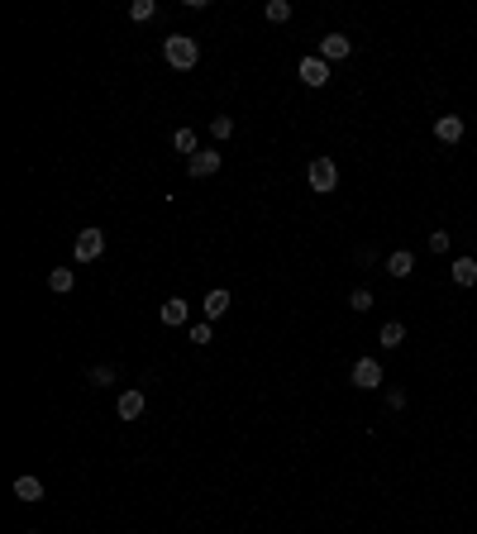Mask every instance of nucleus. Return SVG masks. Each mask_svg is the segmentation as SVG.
<instances>
[{
  "label": "nucleus",
  "instance_id": "obj_13",
  "mask_svg": "<svg viewBox=\"0 0 477 534\" xmlns=\"http://www.w3.org/2000/svg\"><path fill=\"white\" fill-rule=\"evenodd\" d=\"M15 496L19 501H43V482L38 477H15Z\"/></svg>",
  "mask_w": 477,
  "mask_h": 534
},
{
  "label": "nucleus",
  "instance_id": "obj_9",
  "mask_svg": "<svg viewBox=\"0 0 477 534\" xmlns=\"http://www.w3.org/2000/svg\"><path fill=\"white\" fill-rule=\"evenodd\" d=\"M162 325H187V315H191V305L182 296H172V300H162Z\"/></svg>",
  "mask_w": 477,
  "mask_h": 534
},
{
  "label": "nucleus",
  "instance_id": "obj_7",
  "mask_svg": "<svg viewBox=\"0 0 477 534\" xmlns=\"http://www.w3.org/2000/svg\"><path fill=\"white\" fill-rule=\"evenodd\" d=\"M187 172H191V177H210V172H220V148H201V153L187 162Z\"/></svg>",
  "mask_w": 477,
  "mask_h": 534
},
{
  "label": "nucleus",
  "instance_id": "obj_2",
  "mask_svg": "<svg viewBox=\"0 0 477 534\" xmlns=\"http://www.w3.org/2000/svg\"><path fill=\"white\" fill-rule=\"evenodd\" d=\"M305 182H310V191H334L339 187V167H334V157H315L310 167H305Z\"/></svg>",
  "mask_w": 477,
  "mask_h": 534
},
{
  "label": "nucleus",
  "instance_id": "obj_19",
  "mask_svg": "<svg viewBox=\"0 0 477 534\" xmlns=\"http://www.w3.org/2000/svg\"><path fill=\"white\" fill-rule=\"evenodd\" d=\"M210 134H215V139H229V134H234V120H229V115H215V120H210Z\"/></svg>",
  "mask_w": 477,
  "mask_h": 534
},
{
  "label": "nucleus",
  "instance_id": "obj_18",
  "mask_svg": "<svg viewBox=\"0 0 477 534\" xmlns=\"http://www.w3.org/2000/svg\"><path fill=\"white\" fill-rule=\"evenodd\" d=\"M153 15H158V5H153V0H134V5H129V19H139V24H143V19H153Z\"/></svg>",
  "mask_w": 477,
  "mask_h": 534
},
{
  "label": "nucleus",
  "instance_id": "obj_15",
  "mask_svg": "<svg viewBox=\"0 0 477 534\" xmlns=\"http://www.w3.org/2000/svg\"><path fill=\"white\" fill-rule=\"evenodd\" d=\"M224 310H229V291H224V286H215V291L206 296V315H210V320H220Z\"/></svg>",
  "mask_w": 477,
  "mask_h": 534
},
{
  "label": "nucleus",
  "instance_id": "obj_20",
  "mask_svg": "<svg viewBox=\"0 0 477 534\" xmlns=\"http://www.w3.org/2000/svg\"><path fill=\"white\" fill-rule=\"evenodd\" d=\"M268 19L272 24H286V19H291V5H286V0H268Z\"/></svg>",
  "mask_w": 477,
  "mask_h": 534
},
{
  "label": "nucleus",
  "instance_id": "obj_3",
  "mask_svg": "<svg viewBox=\"0 0 477 534\" xmlns=\"http://www.w3.org/2000/svg\"><path fill=\"white\" fill-rule=\"evenodd\" d=\"M105 253V229H81L77 234V263H91Z\"/></svg>",
  "mask_w": 477,
  "mask_h": 534
},
{
  "label": "nucleus",
  "instance_id": "obj_1",
  "mask_svg": "<svg viewBox=\"0 0 477 534\" xmlns=\"http://www.w3.org/2000/svg\"><path fill=\"white\" fill-rule=\"evenodd\" d=\"M162 58H167L177 72H191V67L201 63V48H196V38H187V33H167V38H162Z\"/></svg>",
  "mask_w": 477,
  "mask_h": 534
},
{
  "label": "nucleus",
  "instance_id": "obj_24",
  "mask_svg": "<svg viewBox=\"0 0 477 534\" xmlns=\"http://www.w3.org/2000/svg\"><path fill=\"white\" fill-rule=\"evenodd\" d=\"M191 344H210V325H196V330H191Z\"/></svg>",
  "mask_w": 477,
  "mask_h": 534
},
{
  "label": "nucleus",
  "instance_id": "obj_23",
  "mask_svg": "<svg viewBox=\"0 0 477 534\" xmlns=\"http://www.w3.org/2000/svg\"><path fill=\"white\" fill-rule=\"evenodd\" d=\"M429 248H434V253H449V234H444V229H434V234H429Z\"/></svg>",
  "mask_w": 477,
  "mask_h": 534
},
{
  "label": "nucleus",
  "instance_id": "obj_6",
  "mask_svg": "<svg viewBox=\"0 0 477 534\" xmlns=\"http://www.w3.org/2000/svg\"><path fill=\"white\" fill-rule=\"evenodd\" d=\"M296 77H301L305 86H325V81H330V63H325V58H301Z\"/></svg>",
  "mask_w": 477,
  "mask_h": 534
},
{
  "label": "nucleus",
  "instance_id": "obj_21",
  "mask_svg": "<svg viewBox=\"0 0 477 534\" xmlns=\"http://www.w3.org/2000/svg\"><path fill=\"white\" fill-rule=\"evenodd\" d=\"M349 310H358V315H363V310H372V291H363V286H358V291L349 296Z\"/></svg>",
  "mask_w": 477,
  "mask_h": 534
},
{
  "label": "nucleus",
  "instance_id": "obj_10",
  "mask_svg": "<svg viewBox=\"0 0 477 534\" xmlns=\"http://www.w3.org/2000/svg\"><path fill=\"white\" fill-rule=\"evenodd\" d=\"M172 148H177V153H182V157L191 162V157L201 153V143H196V129H187V125H182V129L172 134Z\"/></svg>",
  "mask_w": 477,
  "mask_h": 534
},
{
  "label": "nucleus",
  "instance_id": "obj_4",
  "mask_svg": "<svg viewBox=\"0 0 477 534\" xmlns=\"http://www.w3.org/2000/svg\"><path fill=\"white\" fill-rule=\"evenodd\" d=\"M353 387H363V392H377V387H382V362L358 358V362H353Z\"/></svg>",
  "mask_w": 477,
  "mask_h": 534
},
{
  "label": "nucleus",
  "instance_id": "obj_16",
  "mask_svg": "<svg viewBox=\"0 0 477 534\" xmlns=\"http://www.w3.org/2000/svg\"><path fill=\"white\" fill-rule=\"evenodd\" d=\"M411 267H415L411 253H392V258H387V272H392V277H411Z\"/></svg>",
  "mask_w": 477,
  "mask_h": 534
},
{
  "label": "nucleus",
  "instance_id": "obj_25",
  "mask_svg": "<svg viewBox=\"0 0 477 534\" xmlns=\"http://www.w3.org/2000/svg\"><path fill=\"white\" fill-rule=\"evenodd\" d=\"M29 534H38V530H29Z\"/></svg>",
  "mask_w": 477,
  "mask_h": 534
},
{
  "label": "nucleus",
  "instance_id": "obj_5",
  "mask_svg": "<svg viewBox=\"0 0 477 534\" xmlns=\"http://www.w3.org/2000/svg\"><path fill=\"white\" fill-rule=\"evenodd\" d=\"M349 53H353V43L344 38V33H325V38H320V53H315V58H325V63H344Z\"/></svg>",
  "mask_w": 477,
  "mask_h": 534
},
{
  "label": "nucleus",
  "instance_id": "obj_12",
  "mask_svg": "<svg viewBox=\"0 0 477 534\" xmlns=\"http://www.w3.org/2000/svg\"><path fill=\"white\" fill-rule=\"evenodd\" d=\"M48 286H53L58 296H67V291L77 286V272H72V267H53V272H48Z\"/></svg>",
  "mask_w": 477,
  "mask_h": 534
},
{
  "label": "nucleus",
  "instance_id": "obj_17",
  "mask_svg": "<svg viewBox=\"0 0 477 534\" xmlns=\"http://www.w3.org/2000/svg\"><path fill=\"white\" fill-rule=\"evenodd\" d=\"M377 339H382V348H401V339H406V330H401L397 320H392V325H382V334H377Z\"/></svg>",
  "mask_w": 477,
  "mask_h": 534
},
{
  "label": "nucleus",
  "instance_id": "obj_11",
  "mask_svg": "<svg viewBox=\"0 0 477 534\" xmlns=\"http://www.w3.org/2000/svg\"><path fill=\"white\" fill-rule=\"evenodd\" d=\"M115 410H120V420H139L143 415V392H125L120 401H115Z\"/></svg>",
  "mask_w": 477,
  "mask_h": 534
},
{
  "label": "nucleus",
  "instance_id": "obj_22",
  "mask_svg": "<svg viewBox=\"0 0 477 534\" xmlns=\"http://www.w3.org/2000/svg\"><path fill=\"white\" fill-rule=\"evenodd\" d=\"M115 382V367L105 362V367H91V387H110Z\"/></svg>",
  "mask_w": 477,
  "mask_h": 534
},
{
  "label": "nucleus",
  "instance_id": "obj_14",
  "mask_svg": "<svg viewBox=\"0 0 477 534\" xmlns=\"http://www.w3.org/2000/svg\"><path fill=\"white\" fill-rule=\"evenodd\" d=\"M454 282H458V286H473L477 282V263H473V258H454Z\"/></svg>",
  "mask_w": 477,
  "mask_h": 534
},
{
  "label": "nucleus",
  "instance_id": "obj_8",
  "mask_svg": "<svg viewBox=\"0 0 477 534\" xmlns=\"http://www.w3.org/2000/svg\"><path fill=\"white\" fill-rule=\"evenodd\" d=\"M434 139L439 143H458L463 139V120L458 115H439V120H434Z\"/></svg>",
  "mask_w": 477,
  "mask_h": 534
}]
</instances>
